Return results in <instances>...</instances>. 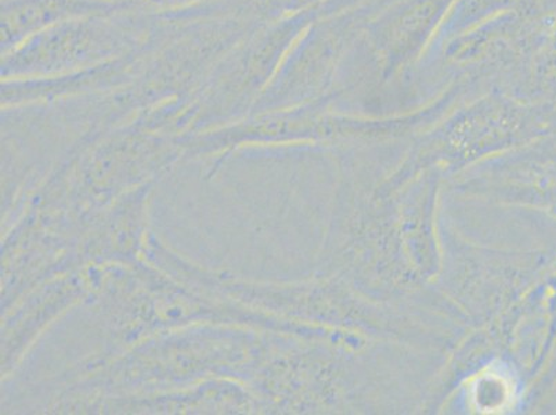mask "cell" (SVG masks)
<instances>
[{
	"label": "cell",
	"mask_w": 556,
	"mask_h": 415,
	"mask_svg": "<svg viewBox=\"0 0 556 415\" xmlns=\"http://www.w3.org/2000/svg\"><path fill=\"white\" fill-rule=\"evenodd\" d=\"M256 337L247 327L200 324L189 330L159 334L124 354L86 369L77 387L62 399L75 408L90 400L141 393L148 389H179L215 378L247 385L256 366Z\"/></svg>",
	"instance_id": "1"
},
{
	"label": "cell",
	"mask_w": 556,
	"mask_h": 415,
	"mask_svg": "<svg viewBox=\"0 0 556 415\" xmlns=\"http://www.w3.org/2000/svg\"><path fill=\"white\" fill-rule=\"evenodd\" d=\"M93 298L114 345L125 349L186 326L265 324L250 307L186 286L144 260L104 266Z\"/></svg>",
	"instance_id": "2"
},
{
	"label": "cell",
	"mask_w": 556,
	"mask_h": 415,
	"mask_svg": "<svg viewBox=\"0 0 556 415\" xmlns=\"http://www.w3.org/2000/svg\"><path fill=\"white\" fill-rule=\"evenodd\" d=\"M103 266L86 265L48 278L4 312L2 368L4 377L16 367L39 334L71 306L92 298L98 291Z\"/></svg>",
	"instance_id": "3"
},
{
	"label": "cell",
	"mask_w": 556,
	"mask_h": 415,
	"mask_svg": "<svg viewBox=\"0 0 556 415\" xmlns=\"http://www.w3.org/2000/svg\"><path fill=\"white\" fill-rule=\"evenodd\" d=\"M254 408V399L247 385L236 379H208L193 387L169 391L116 394L86 402L80 413H248Z\"/></svg>",
	"instance_id": "4"
},
{
	"label": "cell",
	"mask_w": 556,
	"mask_h": 415,
	"mask_svg": "<svg viewBox=\"0 0 556 415\" xmlns=\"http://www.w3.org/2000/svg\"><path fill=\"white\" fill-rule=\"evenodd\" d=\"M86 8H88V0H17L12 8H4V43L22 37L40 25Z\"/></svg>",
	"instance_id": "5"
},
{
	"label": "cell",
	"mask_w": 556,
	"mask_h": 415,
	"mask_svg": "<svg viewBox=\"0 0 556 415\" xmlns=\"http://www.w3.org/2000/svg\"><path fill=\"white\" fill-rule=\"evenodd\" d=\"M146 2L159 4V7H181V4L193 2V0H146Z\"/></svg>",
	"instance_id": "6"
}]
</instances>
